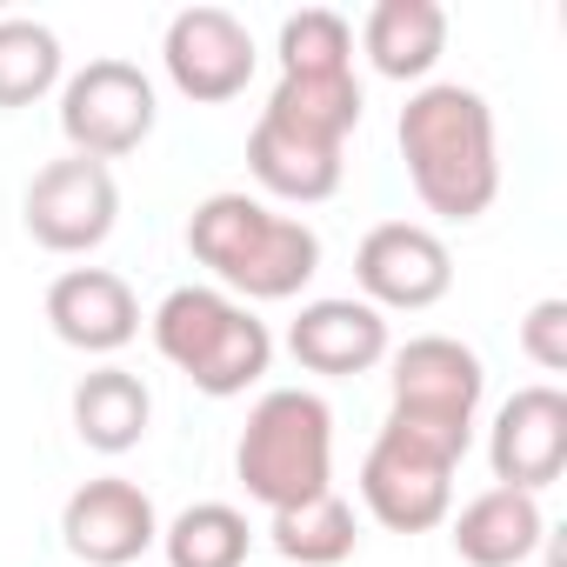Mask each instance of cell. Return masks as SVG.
Segmentation results:
<instances>
[{
  "mask_svg": "<svg viewBox=\"0 0 567 567\" xmlns=\"http://www.w3.org/2000/svg\"><path fill=\"white\" fill-rule=\"evenodd\" d=\"M401 161L427 214L441 220H481L501 194V147H494V107L487 94L461 81H427L401 107Z\"/></svg>",
  "mask_w": 567,
  "mask_h": 567,
  "instance_id": "6da1fadb",
  "label": "cell"
},
{
  "mask_svg": "<svg viewBox=\"0 0 567 567\" xmlns=\"http://www.w3.org/2000/svg\"><path fill=\"white\" fill-rule=\"evenodd\" d=\"M187 254L234 301H295L321 274V234L254 194H207L187 220Z\"/></svg>",
  "mask_w": 567,
  "mask_h": 567,
  "instance_id": "7a4b0ae2",
  "label": "cell"
},
{
  "mask_svg": "<svg viewBox=\"0 0 567 567\" xmlns=\"http://www.w3.org/2000/svg\"><path fill=\"white\" fill-rule=\"evenodd\" d=\"M234 474L267 514L334 494L328 487L334 481V414H328V401L308 394V388H267L247 408Z\"/></svg>",
  "mask_w": 567,
  "mask_h": 567,
  "instance_id": "3957f363",
  "label": "cell"
},
{
  "mask_svg": "<svg viewBox=\"0 0 567 567\" xmlns=\"http://www.w3.org/2000/svg\"><path fill=\"white\" fill-rule=\"evenodd\" d=\"M147 328H154L161 361L181 368L207 401L247 394V388L267 374V361H274L267 321H260L247 301L220 295V288H174V295L154 308Z\"/></svg>",
  "mask_w": 567,
  "mask_h": 567,
  "instance_id": "277c9868",
  "label": "cell"
},
{
  "mask_svg": "<svg viewBox=\"0 0 567 567\" xmlns=\"http://www.w3.org/2000/svg\"><path fill=\"white\" fill-rule=\"evenodd\" d=\"M461 447L421 427L388 421L361 461V501L388 534H434L454 514V474H461Z\"/></svg>",
  "mask_w": 567,
  "mask_h": 567,
  "instance_id": "5b68a950",
  "label": "cell"
},
{
  "mask_svg": "<svg viewBox=\"0 0 567 567\" xmlns=\"http://www.w3.org/2000/svg\"><path fill=\"white\" fill-rule=\"evenodd\" d=\"M394 361V408L388 421H408V427H427L454 447L474 441V414L487 401V368L467 341L454 334H414L408 348H388Z\"/></svg>",
  "mask_w": 567,
  "mask_h": 567,
  "instance_id": "8992f818",
  "label": "cell"
},
{
  "mask_svg": "<svg viewBox=\"0 0 567 567\" xmlns=\"http://www.w3.org/2000/svg\"><path fill=\"white\" fill-rule=\"evenodd\" d=\"M161 107H154V81L134 61H87L81 74H68L61 87V134L81 161H121L154 134Z\"/></svg>",
  "mask_w": 567,
  "mask_h": 567,
  "instance_id": "52a82bcc",
  "label": "cell"
},
{
  "mask_svg": "<svg viewBox=\"0 0 567 567\" xmlns=\"http://www.w3.org/2000/svg\"><path fill=\"white\" fill-rule=\"evenodd\" d=\"M354 280H361V301L368 308H381V315L388 308L421 315V308L447 301V288H454V254L421 220H381L354 247Z\"/></svg>",
  "mask_w": 567,
  "mask_h": 567,
  "instance_id": "ba28073f",
  "label": "cell"
},
{
  "mask_svg": "<svg viewBox=\"0 0 567 567\" xmlns=\"http://www.w3.org/2000/svg\"><path fill=\"white\" fill-rule=\"evenodd\" d=\"M21 214H28V234L48 254H94L121 220V187H114V174L101 161L68 154V161H48L28 181Z\"/></svg>",
  "mask_w": 567,
  "mask_h": 567,
  "instance_id": "9c48e42d",
  "label": "cell"
},
{
  "mask_svg": "<svg viewBox=\"0 0 567 567\" xmlns=\"http://www.w3.org/2000/svg\"><path fill=\"white\" fill-rule=\"evenodd\" d=\"M161 61H167V81L187 101L220 107V101L247 94L260 48H254L240 14H227V8H181L167 21V34H161Z\"/></svg>",
  "mask_w": 567,
  "mask_h": 567,
  "instance_id": "30bf717a",
  "label": "cell"
},
{
  "mask_svg": "<svg viewBox=\"0 0 567 567\" xmlns=\"http://www.w3.org/2000/svg\"><path fill=\"white\" fill-rule=\"evenodd\" d=\"M487 467H494V487L540 501L567 474V394L547 381L507 394L487 427Z\"/></svg>",
  "mask_w": 567,
  "mask_h": 567,
  "instance_id": "8fae6325",
  "label": "cell"
},
{
  "mask_svg": "<svg viewBox=\"0 0 567 567\" xmlns=\"http://www.w3.org/2000/svg\"><path fill=\"white\" fill-rule=\"evenodd\" d=\"M61 540L87 567H127L161 540V514H154L147 487H134L127 474H101V481H81L68 494Z\"/></svg>",
  "mask_w": 567,
  "mask_h": 567,
  "instance_id": "7c38bea8",
  "label": "cell"
},
{
  "mask_svg": "<svg viewBox=\"0 0 567 567\" xmlns=\"http://www.w3.org/2000/svg\"><path fill=\"white\" fill-rule=\"evenodd\" d=\"M288 354L308 368V374H328V381H348V374H368L388 361V315L354 301V295H321L295 315L288 328Z\"/></svg>",
  "mask_w": 567,
  "mask_h": 567,
  "instance_id": "4fadbf2b",
  "label": "cell"
},
{
  "mask_svg": "<svg viewBox=\"0 0 567 567\" xmlns=\"http://www.w3.org/2000/svg\"><path fill=\"white\" fill-rule=\"evenodd\" d=\"M48 328L74 354H121L141 334V301L114 267H68L48 288Z\"/></svg>",
  "mask_w": 567,
  "mask_h": 567,
  "instance_id": "5bb4252c",
  "label": "cell"
},
{
  "mask_svg": "<svg viewBox=\"0 0 567 567\" xmlns=\"http://www.w3.org/2000/svg\"><path fill=\"white\" fill-rule=\"evenodd\" d=\"M247 174L274 194V200H328L341 194V174H348V147H328L315 134H295V127H280V121H254L247 134Z\"/></svg>",
  "mask_w": 567,
  "mask_h": 567,
  "instance_id": "9a60e30c",
  "label": "cell"
},
{
  "mask_svg": "<svg viewBox=\"0 0 567 567\" xmlns=\"http://www.w3.org/2000/svg\"><path fill=\"white\" fill-rule=\"evenodd\" d=\"M540 540H547V514L534 494L514 487H487L454 514V554L467 567H520Z\"/></svg>",
  "mask_w": 567,
  "mask_h": 567,
  "instance_id": "2e32d148",
  "label": "cell"
},
{
  "mask_svg": "<svg viewBox=\"0 0 567 567\" xmlns=\"http://www.w3.org/2000/svg\"><path fill=\"white\" fill-rule=\"evenodd\" d=\"M361 48L388 81H427L447 54V8L441 0H381L361 21Z\"/></svg>",
  "mask_w": 567,
  "mask_h": 567,
  "instance_id": "e0dca14e",
  "label": "cell"
},
{
  "mask_svg": "<svg viewBox=\"0 0 567 567\" xmlns=\"http://www.w3.org/2000/svg\"><path fill=\"white\" fill-rule=\"evenodd\" d=\"M147 421H154V394H147L141 374H127V368H94V374H81V388H74V434H81L94 454H127V447H141Z\"/></svg>",
  "mask_w": 567,
  "mask_h": 567,
  "instance_id": "ac0fdd59",
  "label": "cell"
},
{
  "mask_svg": "<svg viewBox=\"0 0 567 567\" xmlns=\"http://www.w3.org/2000/svg\"><path fill=\"white\" fill-rule=\"evenodd\" d=\"M361 81L354 74H328V81H308V74H280V87L267 94V121L295 127V134H315L328 147H348V134L361 127Z\"/></svg>",
  "mask_w": 567,
  "mask_h": 567,
  "instance_id": "d6986e66",
  "label": "cell"
},
{
  "mask_svg": "<svg viewBox=\"0 0 567 567\" xmlns=\"http://www.w3.org/2000/svg\"><path fill=\"white\" fill-rule=\"evenodd\" d=\"M247 547H254V527L227 501H194L161 527L167 567H247Z\"/></svg>",
  "mask_w": 567,
  "mask_h": 567,
  "instance_id": "ffe728a7",
  "label": "cell"
},
{
  "mask_svg": "<svg viewBox=\"0 0 567 567\" xmlns=\"http://www.w3.org/2000/svg\"><path fill=\"white\" fill-rule=\"evenodd\" d=\"M267 534H274V554H288L301 567H341L354 554V507L341 494H321L301 507H280Z\"/></svg>",
  "mask_w": 567,
  "mask_h": 567,
  "instance_id": "44dd1931",
  "label": "cell"
},
{
  "mask_svg": "<svg viewBox=\"0 0 567 567\" xmlns=\"http://www.w3.org/2000/svg\"><path fill=\"white\" fill-rule=\"evenodd\" d=\"M48 87H61V34L8 14L0 21V107H34Z\"/></svg>",
  "mask_w": 567,
  "mask_h": 567,
  "instance_id": "7402d4cb",
  "label": "cell"
},
{
  "mask_svg": "<svg viewBox=\"0 0 567 567\" xmlns=\"http://www.w3.org/2000/svg\"><path fill=\"white\" fill-rule=\"evenodd\" d=\"M280 74H308V81H328V74H354V28L334 14V8H301L280 21Z\"/></svg>",
  "mask_w": 567,
  "mask_h": 567,
  "instance_id": "603a6c76",
  "label": "cell"
},
{
  "mask_svg": "<svg viewBox=\"0 0 567 567\" xmlns=\"http://www.w3.org/2000/svg\"><path fill=\"white\" fill-rule=\"evenodd\" d=\"M520 354H527L540 374H567V301H560V295H547V301L527 308V321H520Z\"/></svg>",
  "mask_w": 567,
  "mask_h": 567,
  "instance_id": "cb8c5ba5",
  "label": "cell"
}]
</instances>
